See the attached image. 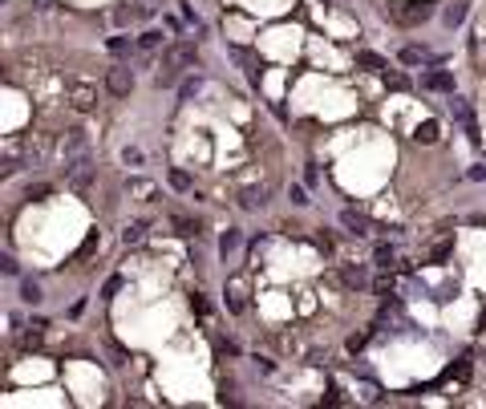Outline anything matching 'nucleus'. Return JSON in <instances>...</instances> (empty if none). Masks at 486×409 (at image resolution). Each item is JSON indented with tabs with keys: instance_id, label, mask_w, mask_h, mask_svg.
Segmentation results:
<instances>
[{
	"instance_id": "9b49d317",
	"label": "nucleus",
	"mask_w": 486,
	"mask_h": 409,
	"mask_svg": "<svg viewBox=\"0 0 486 409\" xmlns=\"http://www.w3.org/2000/svg\"><path fill=\"white\" fill-rule=\"evenodd\" d=\"M341 280H345L349 288H365V284H369V268H365V264H345Z\"/></svg>"
},
{
	"instance_id": "7ed1b4c3",
	"label": "nucleus",
	"mask_w": 486,
	"mask_h": 409,
	"mask_svg": "<svg viewBox=\"0 0 486 409\" xmlns=\"http://www.w3.org/2000/svg\"><path fill=\"white\" fill-rule=\"evenodd\" d=\"M158 8H162V0H122V8H118V21H122V25H134V21H150Z\"/></svg>"
},
{
	"instance_id": "7c9ffc66",
	"label": "nucleus",
	"mask_w": 486,
	"mask_h": 409,
	"mask_svg": "<svg viewBox=\"0 0 486 409\" xmlns=\"http://www.w3.org/2000/svg\"><path fill=\"white\" fill-rule=\"evenodd\" d=\"M171 186H175V190H191V179H186L182 171H171Z\"/></svg>"
},
{
	"instance_id": "473e14b6",
	"label": "nucleus",
	"mask_w": 486,
	"mask_h": 409,
	"mask_svg": "<svg viewBox=\"0 0 486 409\" xmlns=\"http://www.w3.org/2000/svg\"><path fill=\"white\" fill-rule=\"evenodd\" d=\"M446 256H450V243H438V247L430 251V260H434V264H442Z\"/></svg>"
},
{
	"instance_id": "4c0bfd02",
	"label": "nucleus",
	"mask_w": 486,
	"mask_h": 409,
	"mask_svg": "<svg viewBox=\"0 0 486 409\" xmlns=\"http://www.w3.org/2000/svg\"><path fill=\"white\" fill-rule=\"evenodd\" d=\"M478 328H483V332H486V308H483V312H478Z\"/></svg>"
},
{
	"instance_id": "9d476101",
	"label": "nucleus",
	"mask_w": 486,
	"mask_h": 409,
	"mask_svg": "<svg viewBox=\"0 0 486 409\" xmlns=\"http://www.w3.org/2000/svg\"><path fill=\"white\" fill-rule=\"evenodd\" d=\"M97 106V93H93V86H73V110L77 114H89Z\"/></svg>"
},
{
	"instance_id": "c756f323",
	"label": "nucleus",
	"mask_w": 486,
	"mask_h": 409,
	"mask_svg": "<svg viewBox=\"0 0 486 409\" xmlns=\"http://www.w3.org/2000/svg\"><path fill=\"white\" fill-rule=\"evenodd\" d=\"M93 247H97V231H89V235H86V243L77 247V260H86V256L93 251Z\"/></svg>"
},
{
	"instance_id": "c9c22d12",
	"label": "nucleus",
	"mask_w": 486,
	"mask_h": 409,
	"mask_svg": "<svg viewBox=\"0 0 486 409\" xmlns=\"http://www.w3.org/2000/svg\"><path fill=\"white\" fill-rule=\"evenodd\" d=\"M25 349H41V332H29L25 336Z\"/></svg>"
},
{
	"instance_id": "b1692460",
	"label": "nucleus",
	"mask_w": 486,
	"mask_h": 409,
	"mask_svg": "<svg viewBox=\"0 0 486 409\" xmlns=\"http://www.w3.org/2000/svg\"><path fill=\"white\" fill-rule=\"evenodd\" d=\"M385 86H389V90H409V77H405V73H398V69H393V73L385 69Z\"/></svg>"
},
{
	"instance_id": "aec40b11",
	"label": "nucleus",
	"mask_w": 486,
	"mask_h": 409,
	"mask_svg": "<svg viewBox=\"0 0 486 409\" xmlns=\"http://www.w3.org/2000/svg\"><path fill=\"white\" fill-rule=\"evenodd\" d=\"M49 195H53V186H49V182H33V186L25 190V199H29V203H41V199H49Z\"/></svg>"
},
{
	"instance_id": "e433bc0d",
	"label": "nucleus",
	"mask_w": 486,
	"mask_h": 409,
	"mask_svg": "<svg viewBox=\"0 0 486 409\" xmlns=\"http://www.w3.org/2000/svg\"><path fill=\"white\" fill-rule=\"evenodd\" d=\"M33 8H37V12H45V8H53V0H33Z\"/></svg>"
},
{
	"instance_id": "6ab92c4d",
	"label": "nucleus",
	"mask_w": 486,
	"mask_h": 409,
	"mask_svg": "<svg viewBox=\"0 0 486 409\" xmlns=\"http://www.w3.org/2000/svg\"><path fill=\"white\" fill-rule=\"evenodd\" d=\"M413 138H417V142H426V146H434V142L442 138V134H438V122H422V126H417V134H413Z\"/></svg>"
},
{
	"instance_id": "2f4dec72",
	"label": "nucleus",
	"mask_w": 486,
	"mask_h": 409,
	"mask_svg": "<svg viewBox=\"0 0 486 409\" xmlns=\"http://www.w3.org/2000/svg\"><path fill=\"white\" fill-rule=\"evenodd\" d=\"M292 203H296V207H308V203H312L308 190H304V186H292Z\"/></svg>"
},
{
	"instance_id": "39448f33",
	"label": "nucleus",
	"mask_w": 486,
	"mask_h": 409,
	"mask_svg": "<svg viewBox=\"0 0 486 409\" xmlns=\"http://www.w3.org/2000/svg\"><path fill=\"white\" fill-rule=\"evenodd\" d=\"M450 114H454V122L466 130V138H470V142H478V122H474V110H470V101H466V97H458V93H454V97H450Z\"/></svg>"
},
{
	"instance_id": "f03ea898",
	"label": "nucleus",
	"mask_w": 486,
	"mask_h": 409,
	"mask_svg": "<svg viewBox=\"0 0 486 409\" xmlns=\"http://www.w3.org/2000/svg\"><path fill=\"white\" fill-rule=\"evenodd\" d=\"M97 175V166H93V158L82 154V158H73V162H65V182L73 186V190H86L89 182Z\"/></svg>"
},
{
	"instance_id": "4be33fe9",
	"label": "nucleus",
	"mask_w": 486,
	"mask_h": 409,
	"mask_svg": "<svg viewBox=\"0 0 486 409\" xmlns=\"http://www.w3.org/2000/svg\"><path fill=\"white\" fill-rule=\"evenodd\" d=\"M158 45H162V33H154V29L138 37V49H146V53H154V49H158Z\"/></svg>"
},
{
	"instance_id": "412c9836",
	"label": "nucleus",
	"mask_w": 486,
	"mask_h": 409,
	"mask_svg": "<svg viewBox=\"0 0 486 409\" xmlns=\"http://www.w3.org/2000/svg\"><path fill=\"white\" fill-rule=\"evenodd\" d=\"M126 190H130V195H142V199H150V195H154V182H146V179H130V182H126Z\"/></svg>"
},
{
	"instance_id": "5701e85b",
	"label": "nucleus",
	"mask_w": 486,
	"mask_h": 409,
	"mask_svg": "<svg viewBox=\"0 0 486 409\" xmlns=\"http://www.w3.org/2000/svg\"><path fill=\"white\" fill-rule=\"evenodd\" d=\"M199 90H203V82H199V77H186V82L178 86V97H182V101H191Z\"/></svg>"
},
{
	"instance_id": "0eeeda50",
	"label": "nucleus",
	"mask_w": 486,
	"mask_h": 409,
	"mask_svg": "<svg viewBox=\"0 0 486 409\" xmlns=\"http://www.w3.org/2000/svg\"><path fill=\"white\" fill-rule=\"evenodd\" d=\"M106 90L114 93V97H126V93L134 90V69H126V65H114V69L106 73Z\"/></svg>"
},
{
	"instance_id": "423d86ee",
	"label": "nucleus",
	"mask_w": 486,
	"mask_h": 409,
	"mask_svg": "<svg viewBox=\"0 0 486 409\" xmlns=\"http://www.w3.org/2000/svg\"><path fill=\"white\" fill-rule=\"evenodd\" d=\"M57 150H61V158H65V162H73V158L89 154V134H86V130H65V134H61V142H57Z\"/></svg>"
},
{
	"instance_id": "c85d7f7f",
	"label": "nucleus",
	"mask_w": 486,
	"mask_h": 409,
	"mask_svg": "<svg viewBox=\"0 0 486 409\" xmlns=\"http://www.w3.org/2000/svg\"><path fill=\"white\" fill-rule=\"evenodd\" d=\"M110 53H130V37H110Z\"/></svg>"
},
{
	"instance_id": "2eb2a0df",
	"label": "nucleus",
	"mask_w": 486,
	"mask_h": 409,
	"mask_svg": "<svg viewBox=\"0 0 486 409\" xmlns=\"http://www.w3.org/2000/svg\"><path fill=\"white\" fill-rule=\"evenodd\" d=\"M21 300H25V304H41L45 300L41 284H37V280H21Z\"/></svg>"
},
{
	"instance_id": "f3484780",
	"label": "nucleus",
	"mask_w": 486,
	"mask_h": 409,
	"mask_svg": "<svg viewBox=\"0 0 486 409\" xmlns=\"http://www.w3.org/2000/svg\"><path fill=\"white\" fill-rule=\"evenodd\" d=\"M239 239H243V235H239L235 227H227V231L219 235V251H223V260H227V256H231V251L239 247Z\"/></svg>"
},
{
	"instance_id": "bb28decb",
	"label": "nucleus",
	"mask_w": 486,
	"mask_h": 409,
	"mask_svg": "<svg viewBox=\"0 0 486 409\" xmlns=\"http://www.w3.org/2000/svg\"><path fill=\"white\" fill-rule=\"evenodd\" d=\"M401 61H405V65H422V61H426V53H422V49H401Z\"/></svg>"
},
{
	"instance_id": "a878e982",
	"label": "nucleus",
	"mask_w": 486,
	"mask_h": 409,
	"mask_svg": "<svg viewBox=\"0 0 486 409\" xmlns=\"http://www.w3.org/2000/svg\"><path fill=\"white\" fill-rule=\"evenodd\" d=\"M373 256H377V264H381V268H389V264H393V247H389V243H377V251H373Z\"/></svg>"
},
{
	"instance_id": "ddd939ff",
	"label": "nucleus",
	"mask_w": 486,
	"mask_h": 409,
	"mask_svg": "<svg viewBox=\"0 0 486 409\" xmlns=\"http://www.w3.org/2000/svg\"><path fill=\"white\" fill-rule=\"evenodd\" d=\"M341 223L353 231V235H369V219H365V215H356V211H341Z\"/></svg>"
},
{
	"instance_id": "f257e3e1",
	"label": "nucleus",
	"mask_w": 486,
	"mask_h": 409,
	"mask_svg": "<svg viewBox=\"0 0 486 409\" xmlns=\"http://www.w3.org/2000/svg\"><path fill=\"white\" fill-rule=\"evenodd\" d=\"M430 16H434V0H401V4H393V21L405 25V29L430 21Z\"/></svg>"
},
{
	"instance_id": "f8f14e48",
	"label": "nucleus",
	"mask_w": 486,
	"mask_h": 409,
	"mask_svg": "<svg viewBox=\"0 0 486 409\" xmlns=\"http://www.w3.org/2000/svg\"><path fill=\"white\" fill-rule=\"evenodd\" d=\"M227 308H231L235 317H239V312H247V300H243V284H235V280L227 284Z\"/></svg>"
},
{
	"instance_id": "a211bd4d",
	"label": "nucleus",
	"mask_w": 486,
	"mask_h": 409,
	"mask_svg": "<svg viewBox=\"0 0 486 409\" xmlns=\"http://www.w3.org/2000/svg\"><path fill=\"white\" fill-rule=\"evenodd\" d=\"M142 235H146V219H138V223H130V227L122 231V243L134 247V243H142Z\"/></svg>"
},
{
	"instance_id": "393cba45",
	"label": "nucleus",
	"mask_w": 486,
	"mask_h": 409,
	"mask_svg": "<svg viewBox=\"0 0 486 409\" xmlns=\"http://www.w3.org/2000/svg\"><path fill=\"white\" fill-rule=\"evenodd\" d=\"M171 223H175V227H178V235H199V223H191L186 215H175Z\"/></svg>"
},
{
	"instance_id": "f704fd0d",
	"label": "nucleus",
	"mask_w": 486,
	"mask_h": 409,
	"mask_svg": "<svg viewBox=\"0 0 486 409\" xmlns=\"http://www.w3.org/2000/svg\"><path fill=\"white\" fill-rule=\"evenodd\" d=\"M365 340H369L365 332H361V336H353V340H349V353H361V349H365Z\"/></svg>"
},
{
	"instance_id": "72a5a7b5",
	"label": "nucleus",
	"mask_w": 486,
	"mask_h": 409,
	"mask_svg": "<svg viewBox=\"0 0 486 409\" xmlns=\"http://www.w3.org/2000/svg\"><path fill=\"white\" fill-rule=\"evenodd\" d=\"M0 268H4V275H16V260H12V256H4V260H0Z\"/></svg>"
},
{
	"instance_id": "4468645a",
	"label": "nucleus",
	"mask_w": 486,
	"mask_h": 409,
	"mask_svg": "<svg viewBox=\"0 0 486 409\" xmlns=\"http://www.w3.org/2000/svg\"><path fill=\"white\" fill-rule=\"evenodd\" d=\"M356 65H365V69H373V73H385L389 65H385V57H377V53H369V49H361L356 53Z\"/></svg>"
},
{
	"instance_id": "dca6fc26",
	"label": "nucleus",
	"mask_w": 486,
	"mask_h": 409,
	"mask_svg": "<svg viewBox=\"0 0 486 409\" xmlns=\"http://www.w3.org/2000/svg\"><path fill=\"white\" fill-rule=\"evenodd\" d=\"M442 21L450 25V29H454V25H462V21H466V0H454V4L442 12Z\"/></svg>"
},
{
	"instance_id": "20e7f679",
	"label": "nucleus",
	"mask_w": 486,
	"mask_h": 409,
	"mask_svg": "<svg viewBox=\"0 0 486 409\" xmlns=\"http://www.w3.org/2000/svg\"><path fill=\"white\" fill-rule=\"evenodd\" d=\"M195 61H199V53H195V45H191V41H175V45L162 49V65H171V69H178V73H182V69H191Z\"/></svg>"
},
{
	"instance_id": "cd10ccee",
	"label": "nucleus",
	"mask_w": 486,
	"mask_h": 409,
	"mask_svg": "<svg viewBox=\"0 0 486 409\" xmlns=\"http://www.w3.org/2000/svg\"><path fill=\"white\" fill-rule=\"evenodd\" d=\"M122 284H126V280H122V275H110V280H106V288H101V296H106V300H110V296H114V292H122Z\"/></svg>"
},
{
	"instance_id": "1a4fd4ad",
	"label": "nucleus",
	"mask_w": 486,
	"mask_h": 409,
	"mask_svg": "<svg viewBox=\"0 0 486 409\" xmlns=\"http://www.w3.org/2000/svg\"><path fill=\"white\" fill-rule=\"evenodd\" d=\"M267 195H271V186L260 182V186H247V190L239 195V203H243L247 211H256V207H267Z\"/></svg>"
},
{
	"instance_id": "6e6552de",
	"label": "nucleus",
	"mask_w": 486,
	"mask_h": 409,
	"mask_svg": "<svg viewBox=\"0 0 486 409\" xmlns=\"http://www.w3.org/2000/svg\"><path fill=\"white\" fill-rule=\"evenodd\" d=\"M422 90H434V93H454V77H450L446 69H434V73H426V77H422Z\"/></svg>"
}]
</instances>
